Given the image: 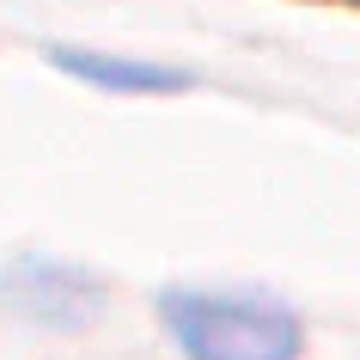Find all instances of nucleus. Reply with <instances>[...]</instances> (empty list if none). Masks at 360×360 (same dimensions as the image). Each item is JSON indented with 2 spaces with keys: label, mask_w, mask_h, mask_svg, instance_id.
I'll list each match as a JSON object with an SVG mask.
<instances>
[{
  "label": "nucleus",
  "mask_w": 360,
  "mask_h": 360,
  "mask_svg": "<svg viewBox=\"0 0 360 360\" xmlns=\"http://www.w3.org/2000/svg\"><path fill=\"white\" fill-rule=\"evenodd\" d=\"M159 318L190 360H293L300 354V311L263 293H159Z\"/></svg>",
  "instance_id": "nucleus-1"
},
{
  "label": "nucleus",
  "mask_w": 360,
  "mask_h": 360,
  "mask_svg": "<svg viewBox=\"0 0 360 360\" xmlns=\"http://www.w3.org/2000/svg\"><path fill=\"white\" fill-rule=\"evenodd\" d=\"M61 74L86 79L98 92H190L195 74L184 68H159V61H129V56H98V49H49Z\"/></svg>",
  "instance_id": "nucleus-3"
},
{
  "label": "nucleus",
  "mask_w": 360,
  "mask_h": 360,
  "mask_svg": "<svg viewBox=\"0 0 360 360\" xmlns=\"http://www.w3.org/2000/svg\"><path fill=\"white\" fill-rule=\"evenodd\" d=\"M0 300L43 330H86L104 311V281L61 257H13L0 275Z\"/></svg>",
  "instance_id": "nucleus-2"
}]
</instances>
